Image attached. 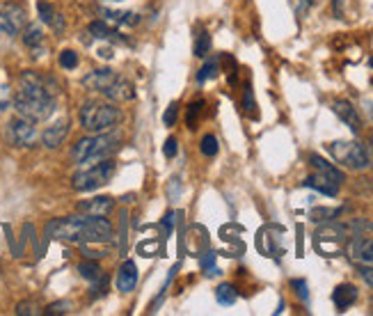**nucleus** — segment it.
Masks as SVG:
<instances>
[{
  "label": "nucleus",
  "instance_id": "nucleus-1",
  "mask_svg": "<svg viewBox=\"0 0 373 316\" xmlns=\"http://www.w3.org/2000/svg\"><path fill=\"white\" fill-rule=\"evenodd\" d=\"M58 85L37 71H24L19 78V92L14 94V108L21 117L32 122H46L56 111Z\"/></svg>",
  "mask_w": 373,
  "mask_h": 316
},
{
  "label": "nucleus",
  "instance_id": "nucleus-2",
  "mask_svg": "<svg viewBox=\"0 0 373 316\" xmlns=\"http://www.w3.org/2000/svg\"><path fill=\"white\" fill-rule=\"evenodd\" d=\"M46 234L67 243H103L113 238V225L106 215H67L51 220Z\"/></svg>",
  "mask_w": 373,
  "mask_h": 316
},
{
  "label": "nucleus",
  "instance_id": "nucleus-3",
  "mask_svg": "<svg viewBox=\"0 0 373 316\" xmlns=\"http://www.w3.org/2000/svg\"><path fill=\"white\" fill-rule=\"evenodd\" d=\"M87 90L103 94L111 101H131L136 96V87L124 76H119L113 69H94L83 78Z\"/></svg>",
  "mask_w": 373,
  "mask_h": 316
},
{
  "label": "nucleus",
  "instance_id": "nucleus-4",
  "mask_svg": "<svg viewBox=\"0 0 373 316\" xmlns=\"http://www.w3.org/2000/svg\"><path fill=\"white\" fill-rule=\"evenodd\" d=\"M344 253L357 266H373V223L355 220L348 225V241Z\"/></svg>",
  "mask_w": 373,
  "mask_h": 316
},
{
  "label": "nucleus",
  "instance_id": "nucleus-5",
  "mask_svg": "<svg viewBox=\"0 0 373 316\" xmlns=\"http://www.w3.org/2000/svg\"><path fill=\"white\" fill-rule=\"evenodd\" d=\"M119 138L113 133H94L90 138H81L71 149L73 163H94L111 158V154L117 149Z\"/></svg>",
  "mask_w": 373,
  "mask_h": 316
},
{
  "label": "nucleus",
  "instance_id": "nucleus-6",
  "mask_svg": "<svg viewBox=\"0 0 373 316\" xmlns=\"http://www.w3.org/2000/svg\"><path fill=\"white\" fill-rule=\"evenodd\" d=\"M122 122V111L106 101H87L81 108V124L92 133H106Z\"/></svg>",
  "mask_w": 373,
  "mask_h": 316
},
{
  "label": "nucleus",
  "instance_id": "nucleus-7",
  "mask_svg": "<svg viewBox=\"0 0 373 316\" xmlns=\"http://www.w3.org/2000/svg\"><path fill=\"white\" fill-rule=\"evenodd\" d=\"M327 151H330L339 165H344L348 170L362 172L371 165L369 149L362 143H357V140H334V143L327 145Z\"/></svg>",
  "mask_w": 373,
  "mask_h": 316
},
{
  "label": "nucleus",
  "instance_id": "nucleus-8",
  "mask_svg": "<svg viewBox=\"0 0 373 316\" xmlns=\"http://www.w3.org/2000/svg\"><path fill=\"white\" fill-rule=\"evenodd\" d=\"M113 174H115V160L103 158V160H96L90 168L76 172L73 179H71V186L78 193H90V190L101 188L103 183L111 181Z\"/></svg>",
  "mask_w": 373,
  "mask_h": 316
},
{
  "label": "nucleus",
  "instance_id": "nucleus-9",
  "mask_svg": "<svg viewBox=\"0 0 373 316\" xmlns=\"http://www.w3.org/2000/svg\"><path fill=\"white\" fill-rule=\"evenodd\" d=\"M346 241H348V227L337 223L318 227L314 234V248L323 257H337L346 248Z\"/></svg>",
  "mask_w": 373,
  "mask_h": 316
},
{
  "label": "nucleus",
  "instance_id": "nucleus-10",
  "mask_svg": "<svg viewBox=\"0 0 373 316\" xmlns=\"http://www.w3.org/2000/svg\"><path fill=\"white\" fill-rule=\"evenodd\" d=\"M37 122H32V119H26V117H14L12 122L7 124V138L9 143L16 145V147H32L39 140V133H37Z\"/></svg>",
  "mask_w": 373,
  "mask_h": 316
},
{
  "label": "nucleus",
  "instance_id": "nucleus-11",
  "mask_svg": "<svg viewBox=\"0 0 373 316\" xmlns=\"http://www.w3.org/2000/svg\"><path fill=\"white\" fill-rule=\"evenodd\" d=\"M26 28V9L12 5V3H5L0 5V30L7 32V35H21V30Z\"/></svg>",
  "mask_w": 373,
  "mask_h": 316
},
{
  "label": "nucleus",
  "instance_id": "nucleus-12",
  "mask_svg": "<svg viewBox=\"0 0 373 316\" xmlns=\"http://www.w3.org/2000/svg\"><path fill=\"white\" fill-rule=\"evenodd\" d=\"M302 186L314 188V190H318V193L327 195V198H334V195L339 193V188H342V183L334 181L332 177H327V174L314 172V174H310V177H307V179L302 181Z\"/></svg>",
  "mask_w": 373,
  "mask_h": 316
},
{
  "label": "nucleus",
  "instance_id": "nucleus-13",
  "mask_svg": "<svg viewBox=\"0 0 373 316\" xmlns=\"http://www.w3.org/2000/svg\"><path fill=\"white\" fill-rule=\"evenodd\" d=\"M67 136H69V122L67 119H62V122L48 126L39 138H41V143L46 149H58L64 140H67Z\"/></svg>",
  "mask_w": 373,
  "mask_h": 316
},
{
  "label": "nucleus",
  "instance_id": "nucleus-14",
  "mask_svg": "<svg viewBox=\"0 0 373 316\" xmlns=\"http://www.w3.org/2000/svg\"><path fill=\"white\" fill-rule=\"evenodd\" d=\"M332 111L337 113V117L342 119L344 124L350 126V131H353V133H359L362 122H359V115H357V111L353 108V103H348V101H334L332 103Z\"/></svg>",
  "mask_w": 373,
  "mask_h": 316
},
{
  "label": "nucleus",
  "instance_id": "nucleus-15",
  "mask_svg": "<svg viewBox=\"0 0 373 316\" xmlns=\"http://www.w3.org/2000/svg\"><path fill=\"white\" fill-rule=\"evenodd\" d=\"M136 282H138V268L133 261H124L122 266L117 270V289L122 293H128L136 289Z\"/></svg>",
  "mask_w": 373,
  "mask_h": 316
},
{
  "label": "nucleus",
  "instance_id": "nucleus-16",
  "mask_svg": "<svg viewBox=\"0 0 373 316\" xmlns=\"http://www.w3.org/2000/svg\"><path fill=\"white\" fill-rule=\"evenodd\" d=\"M113 209H115L113 198H94L78 204V211L85 215H108Z\"/></svg>",
  "mask_w": 373,
  "mask_h": 316
},
{
  "label": "nucleus",
  "instance_id": "nucleus-17",
  "mask_svg": "<svg viewBox=\"0 0 373 316\" xmlns=\"http://www.w3.org/2000/svg\"><path fill=\"white\" fill-rule=\"evenodd\" d=\"M355 300H357V289H355L353 285H339V287L332 291V302L337 305L339 312L348 310Z\"/></svg>",
  "mask_w": 373,
  "mask_h": 316
},
{
  "label": "nucleus",
  "instance_id": "nucleus-18",
  "mask_svg": "<svg viewBox=\"0 0 373 316\" xmlns=\"http://www.w3.org/2000/svg\"><path fill=\"white\" fill-rule=\"evenodd\" d=\"M37 9H39V16H41L44 24L51 26L56 32H62L64 30V19H62V14L58 12L56 7L48 5V3H39Z\"/></svg>",
  "mask_w": 373,
  "mask_h": 316
},
{
  "label": "nucleus",
  "instance_id": "nucleus-19",
  "mask_svg": "<svg viewBox=\"0 0 373 316\" xmlns=\"http://www.w3.org/2000/svg\"><path fill=\"white\" fill-rule=\"evenodd\" d=\"M310 165L314 168V172L327 174V177H332L334 181L344 183V172H342V170H337V168L332 165V163H327L325 158H321L318 154H312V156H310Z\"/></svg>",
  "mask_w": 373,
  "mask_h": 316
},
{
  "label": "nucleus",
  "instance_id": "nucleus-20",
  "mask_svg": "<svg viewBox=\"0 0 373 316\" xmlns=\"http://www.w3.org/2000/svg\"><path fill=\"white\" fill-rule=\"evenodd\" d=\"M90 35L96 37V39H106V41H119L122 39L119 37V32L108 24H103V21H94V24H90Z\"/></svg>",
  "mask_w": 373,
  "mask_h": 316
},
{
  "label": "nucleus",
  "instance_id": "nucleus-21",
  "mask_svg": "<svg viewBox=\"0 0 373 316\" xmlns=\"http://www.w3.org/2000/svg\"><path fill=\"white\" fill-rule=\"evenodd\" d=\"M24 44L28 49H32V51H37L41 44H44V30L37 26V24H30V26H26L24 30Z\"/></svg>",
  "mask_w": 373,
  "mask_h": 316
},
{
  "label": "nucleus",
  "instance_id": "nucleus-22",
  "mask_svg": "<svg viewBox=\"0 0 373 316\" xmlns=\"http://www.w3.org/2000/svg\"><path fill=\"white\" fill-rule=\"evenodd\" d=\"M103 16L108 21H115V24H122V26H138L140 24V16L136 12H113V9H103Z\"/></svg>",
  "mask_w": 373,
  "mask_h": 316
},
{
  "label": "nucleus",
  "instance_id": "nucleus-23",
  "mask_svg": "<svg viewBox=\"0 0 373 316\" xmlns=\"http://www.w3.org/2000/svg\"><path fill=\"white\" fill-rule=\"evenodd\" d=\"M236 298H238V293L232 285H220L215 289V300L220 305H234Z\"/></svg>",
  "mask_w": 373,
  "mask_h": 316
},
{
  "label": "nucleus",
  "instance_id": "nucleus-24",
  "mask_svg": "<svg viewBox=\"0 0 373 316\" xmlns=\"http://www.w3.org/2000/svg\"><path fill=\"white\" fill-rule=\"evenodd\" d=\"M78 273H81L87 282L101 280V268H98L96 261H83V264L78 266Z\"/></svg>",
  "mask_w": 373,
  "mask_h": 316
},
{
  "label": "nucleus",
  "instance_id": "nucleus-25",
  "mask_svg": "<svg viewBox=\"0 0 373 316\" xmlns=\"http://www.w3.org/2000/svg\"><path fill=\"white\" fill-rule=\"evenodd\" d=\"M208 51H211V37H208V32L206 30L197 32V35H195V56L204 58Z\"/></svg>",
  "mask_w": 373,
  "mask_h": 316
},
{
  "label": "nucleus",
  "instance_id": "nucleus-26",
  "mask_svg": "<svg viewBox=\"0 0 373 316\" xmlns=\"http://www.w3.org/2000/svg\"><path fill=\"white\" fill-rule=\"evenodd\" d=\"M218 71H220V62H218V60H208L204 67L200 69V73H197V83H206L208 78H215Z\"/></svg>",
  "mask_w": 373,
  "mask_h": 316
},
{
  "label": "nucleus",
  "instance_id": "nucleus-27",
  "mask_svg": "<svg viewBox=\"0 0 373 316\" xmlns=\"http://www.w3.org/2000/svg\"><path fill=\"white\" fill-rule=\"evenodd\" d=\"M200 149H202V154H204V156H208V158L215 156V154H218V149H220V147H218V138H215V136H211V133L204 136V138H202V145H200Z\"/></svg>",
  "mask_w": 373,
  "mask_h": 316
},
{
  "label": "nucleus",
  "instance_id": "nucleus-28",
  "mask_svg": "<svg viewBox=\"0 0 373 316\" xmlns=\"http://www.w3.org/2000/svg\"><path fill=\"white\" fill-rule=\"evenodd\" d=\"M60 64L64 69H76V67H78V53L71 51V49H64L60 53Z\"/></svg>",
  "mask_w": 373,
  "mask_h": 316
},
{
  "label": "nucleus",
  "instance_id": "nucleus-29",
  "mask_svg": "<svg viewBox=\"0 0 373 316\" xmlns=\"http://www.w3.org/2000/svg\"><path fill=\"white\" fill-rule=\"evenodd\" d=\"M202 108H204V101L202 99L200 101H193L188 106V128H195V122H197V117H200Z\"/></svg>",
  "mask_w": 373,
  "mask_h": 316
},
{
  "label": "nucleus",
  "instance_id": "nucleus-30",
  "mask_svg": "<svg viewBox=\"0 0 373 316\" xmlns=\"http://www.w3.org/2000/svg\"><path fill=\"white\" fill-rule=\"evenodd\" d=\"M202 268L206 270V275H220V270L215 268V253H208L204 259H202Z\"/></svg>",
  "mask_w": 373,
  "mask_h": 316
},
{
  "label": "nucleus",
  "instance_id": "nucleus-31",
  "mask_svg": "<svg viewBox=\"0 0 373 316\" xmlns=\"http://www.w3.org/2000/svg\"><path fill=\"white\" fill-rule=\"evenodd\" d=\"M243 108H245V113L252 115V117H257V103H255V96H252V87L247 85L245 87V94H243Z\"/></svg>",
  "mask_w": 373,
  "mask_h": 316
},
{
  "label": "nucleus",
  "instance_id": "nucleus-32",
  "mask_svg": "<svg viewBox=\"0 0 373 316\" xmlns=\"http://www.w3.org/2000/svg\"><path fill=\"white\" fill-rule=\"evenodd\" d=\"M177 119H179V103H170L165 115H163V122H165V126H174Z\"/></svg>",
  "mask_w": 373,
  "mask_h": 316
},
{
  "label": "nucleus",
  "instance_id": "nucleus-33",
  "mask_svg": "<svg viewBox=\"0 0 373 316\" xmlns=\"http://www.w3.org/2000/svg\"><path fill=\"white\" fill-rule=\"evenodd\" d=\"M69 307H71L69 302H53V305H48L46 314H48V316H56V314H67V312H69Z\"/></svg>",
  "mask_w": 373,
  "mask_h": 316
},
{
  "label": "nucleus",
  "instance_id": "nucleus-34",
  "mask_svg": "<svg viewBox=\"0 0 373 316\" xmlns=\"http://www.w3.org/2000/svg\"><path fill=\"white\" fill-rule=\"evenodd\" d=\"M9 101H12V92H9L7 83H0V111H3V108H7Z\"/></svg>",
  "mask_w": 373,
  "mask_h": 316
},
{
  "label": "nucleus",
  "instance_id": "nucleus-35",
  "mask_svg": "<svg viewBox=\"0 0 373 316\" xmlns=\"http://www.w3.org/2000/svg\"><path fill=\"white\" fill-rule=\"evenodd\" d=\"M163 151H165V156H168V158H174V156H177V151H179L177 138H168V143H165V147H163Z\"/></svg>",
  "mask_w": 373,
  "mask_h": 316
},
{
  "label": "nucleus",
  "instance_id": "nucleus-36",
  "mask_svg": "<svg viewBox=\"0 0 373 316\" xmlns=\"http://www.w3.org/2000/svg\"><path fill=\"white\" fill-rule=\"evenodd\" d=\"M291 287L295 289V293H298V296H300L302 300H307V282H305V280H293Z\"/></svg>",
  "mask_w": 373,
  "mask_h": 316
},
{
  "label": "nucleus",
  "instance_id": "nucleus-37",
  "mask_svg": "<svg viewBox=\"0 0 373 316\" xmlns=\"http://www.w3.org/2000/svg\"><path fill=\"white\" fill-rule=\"evenodd\" d=\"M359 273H362V280L373 289V266H359Z\"/></svg>",
  "mask_w": 373,
  "mask_h": 316
},
{
  "label": "nucleus",
  "instance_id": "nucleus-38",
  "mask_svg": "<svg viewBox=\"0 0 373 316\" xmlns=\"http://www.w3.org/2000/svg\"><path fill=\"white\" fill-rule=\"evenodd\" d=\"M16 314H39V312L35 307V302H21L16 307Z\"/></svg>",
  "mask_w": 373,
  "mask_h": 316
},
{
  "label": "nucleus",
  "instance_id": "nucleus-39",
  "mask_svg": "<svg viewBox=\"0 0 373 316\" xmlns=\"http://www.w3.org/2000/svg\"><path fill=\"white\" fill-rule=\"evenodd\" d=\"M369 158H371V163H373V138H371V147H369Z\"/></svg>",
  "mask_w": 373,
  "mask_h": 316
}]
</instances>
